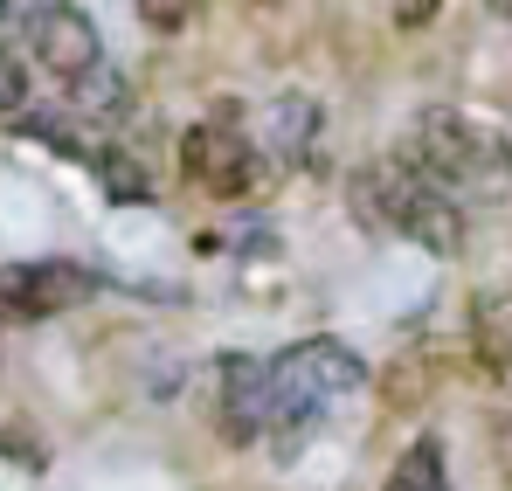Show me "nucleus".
Segmentation results:
<instances>
[{"mask_svg": "<svg viewBox=\"0 0 512 491\" xmlns=\"http://www.w3.org/2000/svg\"><path fill=\"white\" fill-rule=\"evenodd\" d=\"M402 160L416 166L436 194H450L457 208H499V201H512V139L499 125L457 111V104L416 111Z\"/></svg>", "mask_w": 512, "mask_h": 491, "instance_id": "obj_1", "label": "nucleus"}, {"mask_svg": "<svg viewBox=\"0 0 512 491\" xmlns=\"http://www.w3.org/2000/svg\"><path fill=\"white\" fill-rule=\"evenodd\" d=\"M346 201L353 215L374 229V236H402V243L429 249V256H457L464 249V208L450 194H436L402 153H381L346 180Z\"/></svg>", "mask_w": 512, "mask_h": 491, "instance_id": "obj_2", "label": "nucleus"}, {"mask_svg": "<svg viewBox=\"0 0 512 491\" xmlns=\"http://www.w3.org/2000/svg\"><path fill=\"white\" fill-rule=\"evenodd\" d=\"M263 374H270V422L263 429L277 436V450H291L305 429H319L340 402L367 388V360L346 339H298L277 360H263Z\"/></svg>", "mask_w": 512, "mask_h": 491, "instance_id": "obj_3", "label": "nucleus"}, {"mask_svg": "<svg viewBox=\"0 0 512 491\" xmlns=\"http://www.w3.org/2000/svg\"><path fill=\"white\" fill-rule=\"evenodd\" d=\"M180 173L201 187V194H215V201H250L263 194V180H270V166L256 160L250 132L229 118H208V125H194L187 139H180Z\"/></svg>", "mask_w": 512, "mask_h": 491, "instance_id": "obj_4", "label": "nucleus"}, {"mask_svg": "<svg viewBox=\"0 0 512 491\" xmlns=\"http://www.w3.org/2000/svg\"><path fill=\"white\" fill-rule=\"evenodd\" d=\"M84 298H97V277L84 263H0V312L7 319H56V312H77Z\"/></svg>", "mask_w": 512, "mask_h": 491, "instance_id": "obj_5", "label": "nucleus"}, {"mask_svg": "<svg viewBox=\"0 0 512 491\" xmlns=\"http://www.w3.org/2000/svg\"><path fill=\"white\" fill-rule=\"evenodd\" d=\"M21 21H28V42H35V56H42V70L63 83L90 77L97 63H104V49H97V21H90L84 7H14Z\"/></svg>", "mask_w": 512, "mask_h": 491, "instance_id": "obj_6", "label": "nucleus"}, {"mask_svg": "<svg viewBox=\"0 0 512 491\" xmlns=\"http://www.w3.org/2000/svg\"><path fill=\"white\" fill-rule=\"evenodd\" d=\"M256 146V160L270 166H298L312 153V132H319V104L312 97H298V90H284V97H270V104H256V125H243Z\"/></svg>", "mask_w": 512, "mask_h": 491, "instance_id": "obj_7", "label": "nucleus"}, {"mask_svg": "<svg viewBox=\"0 0 512 491\" xmlns=\"http://www.w3.org/2000/svg\"><path fill=\"white\" fill-rule=\"evenodd\" d=\"M263 422H270V374L250 353H229L222 360V436L229 443H256Z\"/></svg>", "mask_w": 512, "mask_h": 491, "instance_id": "obj_8", "label": "nucleus"}, {"mask_svg": "<svg viewBox=\"0 0 512 491\" xmlns=\"http://www.w3.org/2000/svg\"><path fill=\"white\" fill-rule=\"evenodd\" d=\"M471 353H478L485 381L512 402V298H478L471 305Z\"/></svg>", "mask_w": 512, "mask_h": 491, "instance_id": "obj_9", "label": "nucleus"}, {"mask_svg": "<svg viewBox=\"0 0 512 491\" xmlns=\"http://www.w3.org/2000/svg\"><path fill=\"white\" fill-rule=\"evenodd\" d=\"M381 491H450L443 443H436V436H416V443L395 457V471H388V485H381Z\"/></svg>", "mask_w": 512, "mask_h": 491, "instance_id": "obj_10", "label": "nucleus"}, {"mask_svg": "<svg viewBox=\"0 0 512 491\" xmlns=\"http://www.w3.org/2000/svg\"><path fill=\"white\" fill-rule=\"evenodd\" d=\"M70 111H77L84 125H104V118H118V111H125V77H118L111 63H97L90 77L70 83Z\"/></svg>", "mask_w": 512, "mask_h": 491, "instance_id": "obj_11", "label": "nucleus"}, {"mask_svg": "<svg viewBox=\"0 0 512 491\" xmlns=\"http://www.w3.org/2000/svg\"><path fill=\"white\" fill-rule=\"evenodd\" d=\"M90 166H97V180H104V194H111V201H153V180H146V166L132 160V153L97 146V153H90Z\"/></svg>", "mask_w": 512, "mask_h": 491, "instance_id": "obj_12", "label": "nucleus"}, {"mask_svg": "<svg viewBox=\"0 0 512 491\" xmlns=\"http://www.w3.org/2000/svg\"><path fill=\"white\" fill-rule=\"evenodd\" d=\"M21 97H28V77H21V63L0 49V118H7V111H21Z\"/></svg>", "mask_w": 512, "mask_h": 491, "instance_id": "obj_13", "label": "nucleus"}, {"mask_svg": "<svg viewBox=\"0 0 512 491\" xmlns=\"http://www.w3.org/2000/svg\"><path fill=\"white\" fill-rule=\"evenodd\" d=\"M139 14H146L153 28H187V14H194V7H160V0H146Z\"/></svg>", "mask_w": 512, "mask_h": 491, "instance_id": "obj_14", "label": "nucleus"}, {"mask_svg": "<svg viewBox=\"0 0 512 491\" xmlns=\"http://www.w3.org/2000/svg\"><path fill=\"white\" fill-rule=\"evenodd\" d=\"M499 14H506V21H512V7H499Z\"/></svg>", "mask_w": 512, "mask_h": 491, "instance_id": "obj_15", "label": "nucleus"}]
</instances>
